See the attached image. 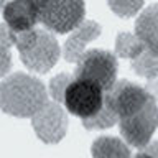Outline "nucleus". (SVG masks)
<instances>
[{
  "label": "nucleus",
  "instance_id": "obj_19",
  "mask_svg": "<svg viewBox=\"0 0 158 158\" xmlns=\"http://www.w3.org/2000/svg\"><path fill=\"white\" fill-rule=\"evenodd\" d=\"M133 158H155L153 155H150L148 152H142V153H138V155H135Z\"/></svg>",
  "mask_w": 158,
  "mask_h": 158
},
{
  "label": "nucleus",
  "instance_id": "obj_3",
  "mask_svg": "<svg viewBox=\"0 0 158 158\" xmlns=\"http://www.w3.org/2000/svg\"><path fill=\"white\" fill-rule=\"evenodd\" d=\"M38 20L48 31L64 35L84 22V0H36Z\"/></svg>",
  "mask_w": 158,
  "mask_h": 158
},
{
  "label": "nucleus",
  "instance_id": "obj_2",
  "mask_svg": "<svg viewBox=\"0 0 158 158\" xmlns=\"http://www.w3.org/2000/svg\"><path fill=\"white\" fill-rule=\"evenodd\" d=\"M15 46L28 69L35 73H48L59 58V44L48 30H30L15 35Z\"/></svg>",
  "mask_w": 158,
  "mask_h": 158
},
{
  "label": "nucleus",
  "instance_id": "obj_18",
  "mask_svg": "<svg viewBox=\"0 0 158 158\" xmlns=\"http://www.w3.org/2000/svg\"><path fill=\"white\" fill-rule=\"evenodd\" d=\"M73 81V76L71 74H58L56 77H53L49 81V96L53 97L54 102H63V97H64V92H66V87L69 86V82Z\"/></svg>",
  "mask_w": 158,
  "mask_h": 158
},
{
  "label": "nucleus",
  "instance_id": "obj_9",
  "mask_svg": "<svg viewBox=\"0 0 158 158\" xmlns=\"http://www.w3.org/2000/svg\"><path fill=\"white\" fill-rule=\"evenodd\" d=\"M3 20L15 35L33 30L40 22L36 0H12L5 3Z\"/></svg>",
  "mask_w": 158,
  "mask_h": 158
},
{
  "label": "nucleus",
  "instance_id": "obj_15",
  "mask_svg": "<svg viewBox=\"0 0 158 158\" xmlns=\"http://www.w3.org/2000/svg\"><path fill=\"white\" fill-rule=\"evenodd\" d=\"M15 44V33L5 23L0 25V76H5L12 68L10 48Z\"/></svg>",
  "mask_w": 158,
  "mask_h": 158
},
{
  "label": "nucleus",
  "instance_id": "obj_4",
  "mask_svg": "<svg viewBox=\"0 0 158 158\" xmlns=\"http://www.w3.org/2000/svg\"><path fill=\"white\" fill-rule=\"evenodd\" d=\"M74 79L92 82L107 92L117 82V58L106 49H89L77 59Z\"/></svg>",
  "mask_w": 158,
  "mask_h": 158
},
{
  "label": "nucleus",
  "instance_id": "obj_14",
  "mask_svg": "<svg viewBox=\"0 0 158 158\" xmlns=\"http://www.w3.org/2000/svg\"><path fill=\"white\" fill-rule=\"evenodd\" d=\"M143 41L135 33H120L115 41V53L120 58H128L132 61L143 49Z\"/></svg>",
  "mask_w": 158,
  "mask_h": 158
},
{
  "label": "nucleus",
  "instance_id": "obj_11",
  "mask_svg": "<svg viewBox=\"0 0 158 158\" xmlns=\"http://www.w3.org/2000/svg\"><path fill=\"white\" fill-rule=\"evenodd\" d=\"M135 35L143 43L158 46V5H150L135 23Z\"/></svg>",
  "mask_w": 158,
  "mask_h": 158
},
{
  "label": "nucleus",
  "instance_id": "obj_6",
  "mask_svg": "<svg viewBox=\"0 0 158 158\" xmlns=\"http://www.w3.org/2000/svg\"><path fill=\"white\" fill-rule=\"evenodd\" d=\"M106 92L99 86L82 79H74L69 82L63 97V104L73 115L82 120L94 117L104 106Z\"/></svg>",
  "mask_w": 158,
  "mask_h": 158
},
{
  "label": "nucleus",
  "instance_id": "obj_17",
  "mask_svg": "<svg viewBox=\"0 0 158 158\" xmlns=\"http://www.w3.org/2000/svg\"><path fill=\"white\" fill-rule=\"evenodd\" d=\"M145 0H107L109 7L115 15L122 18H130L140 12Z\"/></svg>",
  "mask_w": 158,
  "mask_h": 158
},
{
  "label": "nucleus",
  "instance_id": "obj_20",
  "mask_svg": "<svg viewBox=\"0 0 158 158\" xmlns=\"http://www.w3.org/2000/svg\"><path fill=\"white\" fill-rule=\"evenodd\" d=\"M5 7V0H0V8H3Z\"/></svg>",
  "mask_w": 158,
  "mask_h": 158
},
{
  "label": "nucleus",
  "instance_id": "obj_8",
  "mask_svg": "<svg viewBox=\"0 0 158 158\" xmlns=\"http://www.w3.org/2000/svg\"><path fill=\"white\" fill-rule=\"evenodd\" d=\"M31 125L40 140L44 143H58L68 130V117L58 102H46L31 117Z\"/></svg>",
  "mask_w": 158,
  "mask_h": 158
},
{
  "label": "nucleus",
  "instance_id": "obj_7",
  "mask_svg": "<svg viewBox=\"0 0 158 158\" xmlns=\"http://www.w3.org/2000/svg\"><path fill=\"white\" fill-rule=\"evenodd\" d=\"M152 97L153 94L138 84H133L130 81H117L106 92L104 101L120 120L145 107V104Z\"/></svg>",
  "mask_w": 158,
  "mask_h": 158
},
{
  "label": "nucleus",
  "instance_id": "obj_16",
  "mask_svg": "<svg viewBox=\"0 0 158 158\" xmlns=\"http://www.w3.org/2000/svg\"><path fill=\"white\" fill-rule=\"evenodd\" d=\"M117 122H118L117 115L106 104V101H104V106H102L101 110H99L94 117L82 120V125L86 128H89V130H96V128H110V127L115 125Z\"/></svg>",
  "mask_w": 158,
  "mask_h": 158
},
{
  "label": "nucleus",
  "instance_id": "obj_10",
  "mask_svg": "<svg viewBox=\"0 0 158 158\" xmlns=\"http://www.w3.org/2000/svg\"><path fill=\"white\" fill-rule=\"evenodd\" d=\"M101 35V27L96 22H82L76 30H73V35L64 43L63 54L69 63H77V59L84 54V48L89 41L96 40Z\"/></svg>",
  "mask_w": 158,
  "mask_h": 158
},
{
  "label": "nucleus",
  "instance_id": "obj_5",
  "mask_svg": "<svg viewBox=\"0 0 158 158\" xmlns=\"http://www.w3.org/2000/svg\"><path fill=\"white\" fill-rule=\"evenodd\" d=\"M120 133L127 145L145 148L152 142V137L158 127V102L153 96L138 112L118 120Z\"/></svg>",
  "mask_w": 158,
  "mask_h": 158
},
{
  "label": "nucleus",
  "instance_id": "obj_12",
  "mask_svg": "<svg viewBox=\"0 0 158 158\" xmlns=\"http://www.w3.org/2000/svg\"><path fill=\"white\" fill-rule=\"evenodd\" d=\"M92 158H132L127 143L117 137H99L91 147Z\"/></svg>",
  "mask_w": 158,
  "mask_h": 158
},
{
  "label": "nucleus",
  "instance_id": "obj_13",
  "mask_svg": "<svg viewBox=\"0 0 158 158\" xmlns=\"http://www.w3.org/2000/svg\"><path fill=\"white\" fill-rule=\"evenodd\" d=\"M145 46L132 59V68L138 76L155 79L158 76V46L143 43Z\"/></svg>",
  "mask_w": 158,
  "mask_h": 158
},
{
  "label": "nucleus",
  "instance_id": "obj_1",
  "mask_svg": "<svg viewBox=\"0 0 158 158\" xmlns=\"http://www.w3.org/2000/svg\"><path fill=\"white\" fill-rule=\"evenodd\" d=\"M46 102V89L33 76L15 73L0 84V107L8 115L33 117Z\"/></svg>",
  "mask_w": 158,
  "mask_h": 158
}]
</instances>
